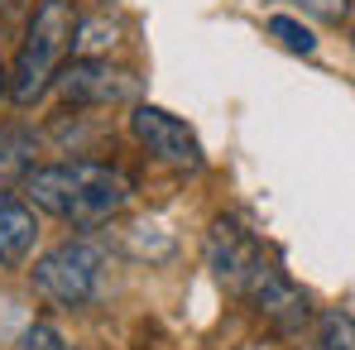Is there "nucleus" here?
Wrapping results in <instances>:
<instances>
[{
	"mask_svg": "<svg viewBox=\"0 0 355 350\" xmlns=\"http://www.w3.org/2000/svg\"><path fill=\"white\" fill-rule=\"evenodd\" d=\"M39 245V221H34V207L0 192V264H24Z\"/></svg>",
	"mask_w": 355,
	"mask_h": 350,
	"instance_id": "nucleus-8",
	"label": "nucleus"
},
{
	"mask_svg": "<svg viewBox=\"0 0 355 350\" xmlns=\"http://www.w3.org/2000/svg\"><path fill=\"white\" fill-rule=\"evenodd\" d=\"M269 34H274L288 53H317V34H312L302 19H293V15H274V19H269Z\"/></svg>",
	"mask_w": 355,
	"mask_h": 350,
	"instance_id": "nucleus-12",
	"label": "nucleus"
},
{
	"mask_svg": "<svg viewBox=\"0 0 355 350\" xmlns=\"http://www.w3.org/2000/svg\"><path fill=\"white\" fill-rule=\"evenodd\" d=\"M202 250H207V269H211V279H216L221 288H231V292L250 288V274H254V264L264 259L259 240L245 231L236 216H216Z\"/></svg>",
	"mask_w": 355,
	"mask_h": 350,
	"instance_id": "nucleus-6",
	"label": "nucleus"
},
{
	"mask_svg": "<svg viewBox=\"0 0 355 350\" xmlns=\"http://www.w3.org/2000/svg\"><path fill=\"white\" fill-rule=\"evenodd\" d=\"M317 341H322V350H355V317L351 312H322Z\"/></svg>",
	"mask_w": 355,
	"mask_h": 350,
	"instance_id": "nucleus-11",
	"label": "nucleus"
},
{
	"mask_svg": "<svg viewBox=\"0 0 355 350\" xmlns=\"http://www.w3.org/2000/svg\"><path fill=\"white\" fill-rule=\"evenodd\" d=\"M67 106H125L139 96V77L135 72H120L101 58H77L72 67H62L58 82Z\"/></svg>",
	"mask_w": 355,
	"mask_h": 350,
	"instance_id": "nucleus-5",
	"label": "nucleus"
},
{
	"mask_svg": "<svg viewBox=\"0 0 355 350\" xmlns=\"http://www.w3.org/2000/svg\"><path fill=\"white\" fill-rule=\"evenodd\" d=\"M24 197H29V207L58 216L67 226L92 231L130 202V177L111 164H96V159H72V164L34 168L24 177Z\"/></svg>",
	"mask_w": 355,
	"mask_h": 350,
	"instance_id": "nucleus-1",
	"label": "nucleus"
},
{
	"mask_svg": "<svg viewBox=\"0 0 355 350\" xmlns=\"http://www.w3.org/2000/svg\"><path fill=\"white\" fill-rule=\"evenodd\" d=\"M5 96H10V72L0 67V101H5Z\"/></svg>",
	"mask_w": 355,
	"mask_h": 350,
	"instance_id": "nucleus-15",
	"label": "nucleus"
},
{
	"mask_svg": "<svg viewBox=\"0 0 355 350\" xmlns=\"http://www.w3.org/2000/svg\"><path fill=\"white\" fill-rule=\"evenodd\" d=\"M307 15H317V19H327V24H341L346 19V10H351V0H297Z\"/></svg>",
	"mask_w": 355,
	"mask_h": 350,
	"instance_id": "nucleus-14",
	"label": "nucleus"
},
{
	"mask_svg": "<svg viewBox=\"0 0 355 350\" xmlns=\"http://www.w3.org/2000/svg\"><path fill=\"white\" fill-rule=\"evenodd\" d=\"M250 297H254V307L279 326V331H302L307 326V317H312V307H307V297H302V288H293L288 283V274L279 269V264H269V259H259L254 264V274H250Z\"/></svg>",
	"mask_w": 355,
	"mask_h": 350,
	"instance_id": "nucleus-7",
	"label": "nucleus"
},
{
	"mask_svg": "<svg viewBox=\"0 0 355 350\" xmlns=\"http://www.w3.org/2000/svg\"><path fill=\"white\" fill-rule=\"evenodd\" d=\"M106 250L96 240H62L34 264V292L49 297L53 307H87L101 288Z\"/></svg>",
	"mask_w": 355,
	"mask_h": 350,
	"instance_id": "nucleus-3",
	"label": "nucleus"
},
{
	"mask_svg": "<svg viewBox=\"0 0 355 350\" xmlns=\"http://www.w3.org/2000/svg\"><path fill=\"white\" fill-rule=\"evenodd\" d=\"M19 350H67V341L58 336V326H49V322H34V326H24V336H19Z\"/></svg>",
	"mask_w": 355,
	"mask_h": 350,
	"instance_id": "nucleus-13",
	"label": "nucleus"
},
{
	"mask_svg": "<svg viewBox=\"0 0 355 350\" xmlns=\"http://www.w3.org/2000/svg\"><path fill=\"white\" fill-rule=\"evenodd\" d=\"M77 39V5L72 0H34V15L24 24V44L10 72V101L34 106L62 72V58Z\"/></svg>",
	"mask_w": 355,
	"mask_h": 350,
	"instance_id": "nucleus-2",
	"label": "nucleus"
},
{
	"mask_svg": "<svg viewBox=\"0 0 355 350\" xmlns=\"http://www.w3.org/2000/svg\"><path fill=\"white\" fill-rule=\"evenodd\" d=\"M34 149H39L34 130H19V125L0 130V187L34 173Z\"/></svg>",
	"mask_w": 355,
	"mask_h": 350,
	"instance_id": "nucleus-9",
	"label": "nucleus"
},
{
	"mask_svg": "<svg viewBox=\"0 0 355 350\" xmlns=\"http://www.w3.org/2000/svg\"><path fill=\"white\" fill-rule=\"evenodd\" d=\"M351 44H355V34H351Z\"/></svg>",
	"mask_w": 355,
	"mask_h": 350,
	"instance_id": "nucleus-16",
	"label": "nucleus"
},
{
	"mask_svg": "<svg viewBox=\"0 0 355 350\" xmlns=\"http://www.w3.org/2000/svg\"><path fill=\"white\" fill-rule=\"evenodd\" d=\"M120 44V24L111 15H92V19H77V39H72V53L77 58H96L106 49Z\"/></svg>",
	"mask_w": 355,
	"mask_h": 350,
	"instance_id": "nucleus-10",
	"label": "nucleus"
},
{
	"mask_svg": "<svg viewBox=\"0 0 355 350\" xmlns=\"http://www.w3.org/2000/svg\"><path fill=\"white\" fill-rule=\"evenodd\" d=\"M130 134L149 149L154 164H164V168H173V173H202V164H207L197 134H192L178 116H168L164 106L139 101V106L130 111Z\"/></svg>",
	"mask_w": 355,
	"mask_h": 350,
	"instance_id": "nucleus-4",
	"label": "nucleus"
}]
</instances>
